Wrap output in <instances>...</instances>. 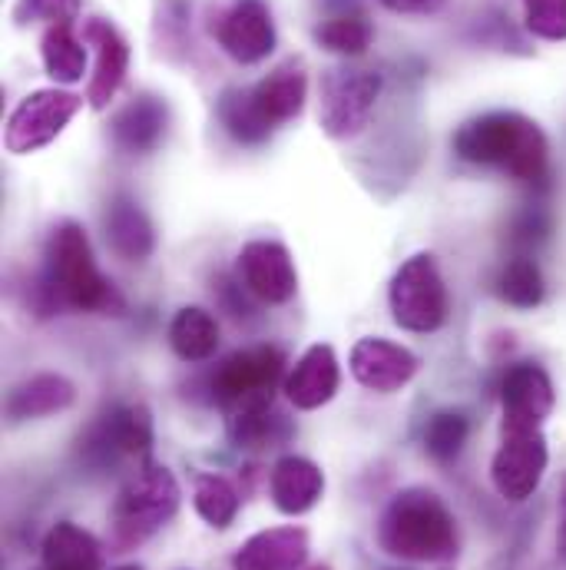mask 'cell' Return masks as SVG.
<instances>
[{
  "mask_svg": "<svg viewBox=\"0 0 566 570\" xmlns=\"http://www.w3.org/2000/svg\"><path fill=\"white\" fill-rule=\"evenodd\" d=\"M500 405L504 422L500 425H530L544 428L557 405V392L550 375L537 362H517L507 368L500 382Z\"/></svg>",
  "mask_w": 566,
  "mask_h": 570,
  "instance_id": "cell-14",
  "label": "cell"
},
{
  "mask_svg": "<svg viewBox=\"0 0 566 570\" xmlns=\"http://www.w3.org/2000/svg\"><path fill=\"white\" fill-rule=\"evenodd\" d=\"M305 570H331L328 564H315V568H305Z\"/></svg>",
  "mask_w": 566,
  "mask_h": 570,
  "instance_id": "cell-37",
  "label": "cell"
},
{
  "mask_svg": "<svg viewBox=\"0 0 566 570\" xmlns=\"http://www.w3.org/2000/svg\"><path fill=\"white\" fill-rule=\"evenodd\" d=\"M557 558L566 568V474L560 481V521H557Z\"/></svg>",
  "mask_w": 566,
  "mask_h": 570,
  "instance_id": "cell-36",
  "label": "cell"
},
{
  "mask_svg": "<svg viewBox=\"0 0 566 570\" xmlns=\"http://www.w3.org/2000/svg\"><path fill=\"white\" fill-rule=\"evenodd\" d=\"M192 504H196V514L209 528L226 531L239 514V491L222 474H199L196 491H192Z\"/></svg>",
  "mask_w": 566,
  "mask_h": 570,
  "instance_id": "cell-30",
  "label": "cell"
},
{
  "mask_svg": "<svg viewBox=\"0 0 566 570\" xmlns=\"http://www.w3.org/2000/svg\"><path fill=\"white\" fill-rule=\"evenodd\" d=\"M219 124L226 127V134L242 146H262L276 134V127L266 120V114L259 110L252 87H229L219 97Z\"/></svg>",
  "mask_w": 566,
  "mask_h": 570,
  "instance_id": "cell-26",
  "label": "cell"
},
{
  "mask_svg": "<svg viewBox=\"0 0 566 570\" xmlns=\"http://www.w3.org/2000/svg\"><path fill=\"white\" fill-rule=\"evenodd\" d=\"M305 561L308 534L301 528H269L232 554V570H305Z\"/></svg>",
  "mask_w": 566,
  "mask_h": 570,
  "instance_id": "cell-17",
  "label": "cell"
},
{
  "mask_svg": "<svg viewBox=\"0 0 566 570\" xmlns=\"http://www.w3.org/2000/svg\"><path fill=\"white\" fill-rule=\"evenodd\" d=\"M169 345L182 362H209L219 348V322L199 305H186L169 322Z\"/></svg>",
  "mask_w": 566,
  "mask_h": 570,
  "instance_id": "cell-25",
  "label": "cell"
},
{
  "mask_svg": "<svg viewBox=\"0 0 566 570\" xmlns=\"http://www.w3.org/2000/svg\"><path fill=\"white\" fill-rule=\"evenodd\" d=\"M454 153L467 163L500 169L527 186H547L550 179V142L530 117L514 110L467 120L454 134Z\"/></svg>",
  "mask_w": 566,
  "mask_h": 570,
  "instance_id": "cell-2",
  "label": "cell"
},
{
  "mask_svg": "<svg viewBox=\"0 0 566 570\" xmlns=\"http://www.w3.org/2000/svg\"><path fill=\"white\" fill-rule=\"evenodd\" d=\"M252 97H256L259 110L266 114V120L279 130L282 124L295 120L305 110V100H308L305 67L298 60H288L282 67H276L266 80H259L252 87Z\"/></svg>",
  "mask_w": 566,
  "mask_h": 570,
  "instance_id": "cell-22",
  "label": "cell"
},
{
  "mask_svg": "<svg viewBox=\"0 0 566 570\" xmlns=\"http://www.w3.org/2000/svg\"><path fill=\"white\" fill-rule=\"evenodd\" d=\"M40 53H43V70L47 77H53L57 83H77L83 80L87 70V47L77 37L73 23H50V30L40 40Z\"/></svg>",
  "mask_w": 566,
  "mask_h": 570,
  "instance_id": "cell-28",
  "label": "cell"
},
{
  "mask_svg": "<svg viewBox=\"0 0 566 570\" xmlns=\"http://www.w3.org/2000/svg\"><path fill=\"white\" fill-rule=\"evenodd\" d=\"M182 491L166 464L142 461L140 471L120 488L110 508V544L123 554L149 541L159 528H166L179 511Z\"/></svg>",
  "mask_w": 566,
  "mask_h": 570,
  "instance_id": "cell-4",
  "label": "cell"
},
{
  "mask_svg": "<svg viewBox=\"0 0 566 570\" xmlns=\"http://www.w3.org/2000/svg\"><path fill=\"white\" fill-rule=\"evenodd\" d=\"M107 243L110 249L127 259V263H142L156 249V229L142 206L133 196H113L107 206Z\"/></svg>",
  "mask_w": 566,
  "mask_h": 570,
  "instance_id": "cell-20",
  "label": "cell"
},
{
  "mask_svg": "<svg viewBox=\"0 0 566 570\" xmlns=\"http://www.w3.org/2000/svg\"><path fill=\"white\" fill-rule=\"evenodd\" d=\"M351 375L358 385H365L368 392H401L421 368L418 355L405 345H395L388 338H361L355 342L351 355H348Z\"/></svg>",
  "mask_w": 566,
  "mask_h": 570,
  "instance_id": "cell-12",
  "label": "cell"
},
{
  "mask_svg": "<svg viewBox=\"0 0 566 570\" xmlns=\"http://www.w3.org/2000/svg\"><path fill=\"white\" fill-rule=\"evenodd\" d=\"M285 355L276 345H252L242 352H232L212 375H209V402L222 412L269 402L276 395V385L282 379Z\"/></svg>",
  "mask_w": 566,
  "mask_h": 570,
  "instance_id": "cell-7",
  "label": "cell"
},
{
  "mask_svg": "<svg viewBox=\"0 0 566 570\" xmlns=\"http://www.w3.org/2000/svg\"><path fill=\"white\" fill-rule=\"evenodd\" d=\"M338 385H341V368H338L335 348L331 345H311L295 362L291 375L285 379V395L295 409L315 412L335 399Z\"/></svg>",
  "mask_w": 566,
  "mask_h": 570,
  "instance_id": "cell-16",
  "label": "cell"
},
{
  "mask_svg": "<svg viewBox=\"0 0 566 570\" xmlns=\"http://www.w3.org/2000/svg\"><path fill=\"white\" fill-rule=\"evenodd\" d=\"M318 124L331 140L358 137L381 97V73L361 67H331L318 87Z\"/></svg>",
  "mask_w": 566,
  "mask_h": 570,
  "instance_id": "cell-5",
  "label": "cell"
},
{
  "mask_svg": "<svg viewBox=\"0 0 566 570\" xmlns=\"http://www.w3.org/2000/svg\"><path fill=\"white\" fill-rule=\"evenodd\" d=\"M80 107H83V97H77L70 90H57V87L33 90L10 114L7 130H3V146L17 156L50 146L70 127V120L80 114Z\"/></svg>",
  "mask_w": 566,
  "mask_h": 570,
  "instance_id": "cell-9",
  "label": "cell"
},
{
  "mask_svg": "<svg viewBox=\"0 0 566 570\" xmlns=\"http://www.w3.org/2000/svg\"><path fill=\"white\" fill-rule=\"evenodd\" d=\"M226 415H229V441L236 448H249V451L252 448H276L291 431L282 415L272 409V399L232 409Z\"/></svg>",
  "mask_w": 566,
  "mask_h": 570,
  "instance_id": "cell-27",
  "label": "cell"
},
{
  "mask_svg": "<svg viewBox=\"0 0 566 570\" xmlns=\"http://www.w3.org/2000/svg\"><path fill=\"white\" fill-rule=\"evenodd\" d=\"M388 305H391V318L418 335H430L447 322L450 312V298H447V285L444 276L434 263L430 253L411 256L391 279L388 288Z\"/></svg>",
  "mask_w": 566,
  "mask_h": 570,
  "instance_id": "cell-6",
  "label": "cell"
},
{
  "mask_svg": "<svg viewBox=\"0 0 566 570\" xmlns=\"http://www.w3.org/2000/svg\"><path fill=\"white\" fill-rule=\"evenodd\" d=\"M219 47L239 63H262L276 50V20L266 0H236L216 23Z\"/></svg>",
  "mask_w": 566,
  "mask_h": 570,
  "instance_id": "cell-11",
  "label": "cell"
},
{
  "mask_svg": "<svg viewBox=\"0 0 566 570\" xmlns=\"http://www.w3.org/2000/svg\"><path fill=\"white\" fill-rule=\"evenodd\" d=\"M371 23L365 17V10L355 0H341L331 7V13L315 27V40L341 57H361L371 47Z\"/></svg>",
  "mask_w": 566,
  "mask_h": 570,
  "instance_id": "cell-24",
  "label": "cell"
},
{
  "mask_svg": "<svg viewBox=\"0 0 566 570\" xmlns=\"http://www.w3.org/2000/svg\"><path fill=\"white\" fill-rule=\"evenodd\" d=\"M467 434H470L467 415H460V412H437V415H430V422L425 428L427 454L434 461H440V464H450L464 451Z\"/></svg>",
  "mask_w": 566,
  "mask_h": 570,
  "instance_id": "cell-31",
  "label": "cell"
},
{
  "mask_svg": "<svg viewBox=\"0 0 566 570\" xmlns=\"http://www.w3.org/2000/svg\"><path fill=\"white\" fill-rule=\"evenodd\" d=\"M166 127H169V110L159 97H149L142 94L137 100H130L117 117H113V142L123 149V153H133V156H146L152 153L159 142L166 140Z\"/></svg>",
  "mask_w": 566,
  "mask_h": 570,
  "instance_id": "cell-19",
  "label": "cell"
},
{
  "mask_svg": "<svg viewBox=\"0 0 566 570\" xmlns=\"http://www.w3.org/2000/svg\"><path fill=\"white\" fill-rule=\"evenodd\" d=\"M83 40L90 47H97V70H93V80H90L87 100H90L93 110H107L110 100L120 94V87L127 80L130 47H127L123 33L103 17H93V20L83 23Z\"/></svg>",
  "mask_w": 566,
  "mask_h": 570,
  "instance_id": "cell-15",
  "label": "cell"
},
{
  "mask_svg": "<svg viewBox=\"0 0 566 570\" xmlns=\"http://www.w3.org/2000/svg\"><path fill=\"white\" fill-rule=\"evenodd\" d=\"M117 570H142V568H137V564H127V568H117Z\"/></svg>",
  "mask_w": 566,
  "mask_h": 570,
  "instance_id": "cell-38",
  "label": "cell"
},
{
  "mask_svg": "<svg viewBox=\"0 0 566 570\" xmlns=\"http://www.w3.org/2000/svg\"><path fill=\"white\" fill-rule=\"evenodd\" d=\"M43 570H47V568H43Z\"/></svg>",
  "mask_w": 566,
  "mask_h": 570,
  "instance_id": "cell-39",
  "label": "cell"
},
{
  "mask_svg": "<svg viewBox=\"0 0 566 570\" xmlns=\"http://www.w3.org/2000/svg\"><path fill=\"white\" fill-rule=\"evenodd\" d=\"M378 544L385 554L415 564L450 561L460 548L454 514L427 488H405L388 501L378 521Z\"/></svg>",
  "mask_w": 566,
  "mask_h": 570,
  "instance_id": "cell-3",
  "label": "cell"
},
{
  "mask_svg": "<svg viewBox=\"0 0 566 570\" xmlns=\"http://www.w3.org/2000/svg\"><path fill=\"white\" fill-rule=\"evenodd\" d=\"M152 415L146 405H117L80 434V454L93 468L117 464L120 458H149Z\"/></svg>",
  "mask_w": 566,
  "mask_h": 570,
  "instance_id": "cell-10",
  "label": "cell"
},
{
  "mask_svg": "<svg viewBox=\"0 0 566 570\" xmlns=\"http://www.w3.org/2000/svg\"><path fill=\"white\" fill-rule=\"evenodd\" d=\"M80 10V0H20L17 3V20H50V23H67Z\"/></svg>",
  "mask_w": 566,
  "mask_h": 570,
  "instance_id": "cell-33",
  "label": "cell"
},
{
  "mask_svg": "<svg viewBox=\"0 0 566 570\" xmlns=\"http://www.w3.org/2000/svg\"><path fill=\"white\" fill-rule=\"evenodd\" d=\"M447 0H381V7H388L391 13H405V17H430Z\"/></svg>",
  "mask_w": 566,
  "mask_h": 570,
  "instance_id": "cell-35",
  "label": "cell"
},
{
  "mask_svg": "<svg viewBox=\"0 0 566 570\" xmlns=\"http://www.w3.org/2000/svg\"><path fill=\"white\" fill-rule=\"evenodd\" d=\"M497 295L514 308H524V312L537 308L547 298V283H544V273H540L537 259L527 256V253L507 259L504 269L497 273Z\"/></svg>",
  "mask_w": 566,
  "mask_h": 570,
  "instance_id": "cell-29",
  "label": "cell"
},
{
  "mask_svg": "<svg viewBox=\"0 0 566 570\" xmlns=\"http://www.w3.org/2000/svg\"><path fill=\"white\" fill-rule=\"evenodd\" d=\"M37 308L40 315H53L57 308L100 315L123 312V295L100 273L90 239L83 226L73 219L57 223L47 239V263L37 285Z\"/></svg>",
  "mask_w": 566,
  "mask_h": 570,
  "instance_id": "cell-1",
  "label": "cell"
},
{
  "mask_svg": "<svg viewBox=\"0 0 566 570\" xmlns=\"http://www.w3.org/2000/svg\"><path fill=\"white\" fill-rule=\"evenodd\" d=\"M236 269H239V283L246 285V292L269 305H285L298 288V273H295L288 249L272 239H256V243L242 246Z\"/></svg>",
  "mask_w": 566,
  "mask_h": 570,
  "instance_id": "cell-13",
  "label": "cell"
},
{
  "mask_svg": "<svg viewBox=\"0 0 566 570\" xmlns=\"http://www.w3.org/2000/svg\"><path fill=\"white\" fill-rule=\"evenodd\" d=\"M550 464L544 428L500 425V444L490 461V481L504 501H527L540 488Z\"/></svg>",
  "mask_w": 566,
  "mask_h": 570,
  "instance_id": "cell-8",
  "label": "cell"
},
{
  "mask_svg": "<svg viewBox=\"0 0 566 570\" xmlns=\"http://www.w3.org/2000/svg\"><path fill=\"white\" fill-rule=\"evenodd\" d=\"M40 558H43V568L47 570H100L103 568V548L100 541L70 524V521H60L47 531L43 538V548H40Z\"/></svg>",
  "mask_w": 566,
  "mask_h": 570,
  "instance_id": "cell-23",
  "label": "cell"
},
{
  "mask_svg": "<svg viewBox=\"0 0 566 570\" xmlns=\"http://www.w3.org/2000/svg\"><path fill=\"white\" fill-rule=\"evenodd\" d=\"M524 23L540 40H566V0H524Z\"/></svg>",
  "mask_w": 566,
  "mask_h": 570,
  "instance_id": "cell-32",
  "label": "cell"
},
{
  "mask_svg": "<svg viewBox=\"0 0 566 570\" xmlns=\"http://www.w3.org/2000/svg\"><path fill=\"white\" fill-rule=\"evenodd\" d=\"M269 491H272V504L288 514H308L321 494H325V474L315 461L301 458V454H285L276 461L272 474H269Z\"/></svg>",
  "mask_w": 566,
  "mask_h": 570,
  "instance_id": "cell-18",
  "label": "cell"
},
{
  "mask_svg": "<svg viewBox=\"0 0 566 570\" xmlns=\"http://www.w3.org/2000/svg\"><path fill=\"white\" fill-rule=\"evenodd\" d=\"M547 233H550V219H547V213H544L540 206L520 213V216L514 219V226H510V239H514V246H520V249H530V246L544 243Z\"/></svg>",
  "mask_w": 566,
  "mask_h": 570,
  "instance_id": "cell-34",
  "label": "cell"
},
{
  "mask_svg": "<svg viewBox=\"0 0 566 570\" xmlns=\"http://www.w3.org/2000/svg\"><path fill=\"white\" fill-rule=\"evenodd\" d=\"M77 402V389L70 379L43 372L33 375L27 382H20L10 395H7V419L10 422H33V419H47L57 412H67Z\"/></svg>",
  "mask_w": 566,
  "mask_h": 570,
  "instance_id": "cell-21",
  "label": "cell"
}]
</instances>
